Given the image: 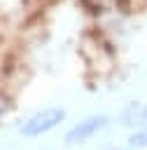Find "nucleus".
Wrapping results in <instances>:
<instances>
[{"label":"nucleus","instance_id":"nucleus-1","mask_svg":"<svg viewBox=\"0 0 147 150\" xmlns=\"http://www.w3.org/2000/svg\"><path fill=\"white\" fill-rule=\"evenodd\" d=\"M63 120H65V110L63 108H44V110H37L35 115H30L21 124L19 131H21L23 138H35V136H42V134L56 129Z\"/></svg>","mask_w":147,"mask_h":150},{"label":"nucleus","instance_id":"nucleus-2","mask_svg":"<svg viewBox=\"0 0 147 150\" xmlns=\"http://www.w3.org/2000/svg\"><path fill=\"white\" fill-rule=\"evenodd\" d=\"M110 124V117L107 115H89V117H84L82 122H77L68 134H65V143L68 145H79V143H84V141H89L91 136H96L103 127H107Z\"/></svg>","mask_w":147,"mask_h":150},{"label":"nucleus","instance_id":"nucleus-3","mask_svg":"<svg viewBox=\"0 0 147 150\" xmlns=\"http://www.w3.org/2000/svg\"><path fill=\"white\" fill-rule=\"evenodd\" d=\"M119 122L124 127H145L147 124V105L145 103H128L121 115H119Z\"/></svg>","mask_w":147,"mask_h":150},{"label":"nucleus","instance_id":"nucleus-4","mask_svg":"<svg viewBox=\"0 0 147 150\" xmlns=\"http://www.w3.org/2000/svg\"><path fill=\"white\" fill-rule=\"evenodd\" d=\"M128 145L131 148H147V127H140L135 134L128 136Z\"/></svg>","mask_w":147,"mask_h":150}]
</instances>
